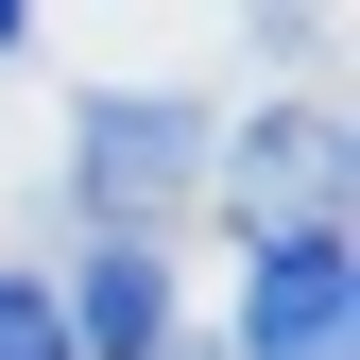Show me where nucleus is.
<instances>
[{
  "instance_id": "1",
  "label": "nucleus",
  "mask_w": 360,
  "mask_h": 360,
  "mask_svg": "<svg viewBox=\"0 0 360 360\" xmlns=\"http://www.w3.org/2000/svg\"><path fill=\"white\" fill-rule=\"evenodd\" d=\"M240 360H343V240H326V223H292V240L257 257V292H240Z\"/></svg>"
},
{
  "instance_id": "2",
  "label": "nucleus",
  "mask_w": 360,
  "mask_h": 360,
  "mask_svg": "<svg viewBox=\"0 0 360 360\" xmlns=\"http://www.w3.org/2000/svg\"><path fill=\"white\" fill-rule=\"evenodd\" d=\"M52 326H69V360H155V326H172V275H155L138 240H103V257L52 292Z\"/></svg>"
},
{
  "instance_id": "3",
  "label": "nucleus",
  "mask_w": 360,
  "mask_h": 360,
  "mask_svg": "<svg viewBox=\"0 0 360 360\" xmlns=\"http://www.w3.org/2000/svg\"><path fill=\"white\" fill-rule=\"evenodd\" d=\"M189 155H206L189 103H103V120H86V206H155Z\"/></svg>"
},
{
  "instance_id": "4",
  "label": "nucleus",
  "mask_w": 360,
  "mask_h": 360,
  "mask_svg": "<svg viewBox=\"0 0 360 360\" xmlns=\"http://www.w3.org/2000/svg\"><path fill=\"white\" fill-rule=\"evenodd\" d=\"M0 360H69V326H52V292H34V275H0Z\"/></svg>"
}]
</instances>
